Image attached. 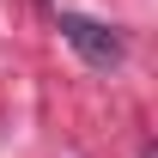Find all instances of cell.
<instances>
[{
  "label": "cell",
  "mask_w": 158,
  "mask_h": 158,
  "mask_svg": "<svg viewBox=\"0 0 158 158\" xmlns=\"http://www.w3.org/2000/svg\"><path fill=\"white\" fill-rule=\"evenodd\" d=\"M61 37L73 43V49L91 61V67H122V55H128V43H122V31H116V24L85 19V12H61Z\"/></svg>",
  "instance_id": "cell-1"
}]
</instances>
